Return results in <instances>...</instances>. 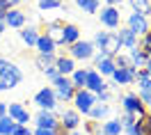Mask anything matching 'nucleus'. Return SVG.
I'll list each match as a JSON object with an SVG mask.
<instances>
[{
	"label": "nucleus",
	"mask_w": 151,
	"mask_h": 135,
	"mask_svg": "<svg viewBox=\"0 0 151 135\" xmlns=\"http://www.w3.org/2000/svg\"><path fill=\"white\" fill-rule=\"evenodd\" d=\"M108 115H110V106H108V103H94V108L89 110L87 117H92V121H101V119H105Z\"/></svg>",
	"instance_id": "bb28decb"
},
{
	"label": "nucleus",
	"mask_w": 151,
	"mask_h": 135,
	"mask_svg": "<svg viewBox=\"0 0 151 135\" xmlns=\"http://www.w3.org/2000/svg\"><path fill=\"white\" fill-rule=\"evenodd\" d=\"M60 126H62V131L69 133V131H78V126H80V115L76 112L73 108H66L60 112Z\"/></svg>",
	"instance_id": "9b49d317"
},
{
	"label": "nucleus",
	"mask_w": 151,
	"mask_h": 135,
	"mask_svg": "<svg viewBox=\"0 0 151 135\" xmlns=\"http://www.w3.org/2000/svg\"><path fill=\"white\" fill-rule=\"evenodd\" d=\"M94 53L96 48L92 41H76L73 46H69V57L71 60H92Z\"/></svg>",
	"instance_id": "0eeeda50"
},
{
	"label": "nucleus",
	"mask_w": 151,
	"mask_h": 135,
	"mask_svg": "<svg viewBox=\"0 0 151 135\" xmlns=\"http://www.w3.org/2000/svg\"><path fill=\"white\" fill-rule=\"evenodd\" d=\"M117 37H119V44H122V48H126V50H131V48H135L137 46V34L133 32L131 28H117Z\"/></svg>",
	"instance_id": "dca6fc26"
},
{
	"label": "nucleus",
	"mask_w": 151,
	"mask_h": 135,
	"mask_svg": "<svg viewBox=\"0 0 151 135\" xmlns=\"http://www.w3.org/2000/svg\"><path fill=\"white\" fill-rule=\"evenodd\" d=\"M32 135H57L55 131H48V128H35Z\"/></svg>",
	"instance_id": "58836bf2"
},
{
	"label": "nucleus",
	"mask_w": 151,
	"mask_h": 135,
	"mask_svg": "<svg viewBox=\"0 0 151 135\" xmlns=\"http://www.w3.org/2000/svg\"><path fill=\"white\" fill-rule=\"evenodd\" d=\"M35 48L39 50V55H55V44H53L46 34H39L37 46H35Z\"/></svg>",
	"instance_id": "393cba45"
},
{
	"label": "nucleus",
	"mask_w": 151,
	"mask_h": 135,
	"mask_svg": "<svg viewBox=\"0 0 151 135\" xmlns=\"http://www.w3.org/2000/svg\"><path fill=\"white\" fill-rule=\"evenodd\" d=\"M137 48L147 55V57H151V30L147 32V34H142L140 41H137Z\"/></svg>",
	"instance_id": "2f4dec72"
},
{
	"label": "nucleus",
	"mask_w": 151,
	"mask_h": 135,
	"mask_svg": "<svg viewBox=\"0 0 151 135\" xmlns=\"http://www.w3.org/2000/svg\"><path fill=\"white\" fill-rule=\"evenodd\" d=\"M124 0H105V7H119Z\"/></svg>",
	"instance_id": "37998d69"
},
{
	"label": "nucleus",
	"mask_w": 151,
	"mask_h": 135,
	"mask_svg": "<svg viewBox=\"0 0 151 135\" xmlns=\"http://www.w3.org/2000/svg\"><path fill=\"white\" fill-rule=\"evenodd\" d=\"M7 117L19 126H28L30 124V112H28V108L23 106V103H9V106H7Z\"/></svg>",
	"instance_id": "9d476101"
},
{
	"label": "nucleus",
	"mask_w": 151,
	"mask_h": 135,
	"mask_svg": "<svg viewBox=\"0 0 151 135\" xmlns=\"http://www.w3.org/2000/svg\"><path fill=\"white\" fill-rule=\"evenodd\" d=\"M55 69L60 76H71L76 71V62L69 55H60V57H55Z\"/></svg>",
	"instance_id": "aec40b11"
},
{
	"label": "nucleus",
	"mask_w": 151,
	"mask_h": 135,
	"mask_svg": "<svg viewBox=\"0 0 151 135\" xmlns=\"http://www.w3.org/2000/svg\"><path fill=\"white\" fill-rule=\"evenodd\" d=\"M112 85H131L133 80H135V69L133 67H126V69H114L112 76Z\"/></svg>",
	"instance_id": "f3484780"
},
{
	"label": "nucleus",
	"mask_w": 151,
	"mask_h": 135,
	"mask_svg": "<svg viewBox=\"0 0 151 135\" xmlns=\"http://www.w3.org/2000/svg\"><path fill=\"white\" fill-rule=\"evenodd\" d=\"M55 57L57 55H37V67L41 71H48V69L55 67Z\"/></svg>",
	"instance_id": "7c9ffc66"
},
{
	"label": "nucleus",
	"mask_w": 151,
	"mask_h": 135,
	"mask_svg": "<svg viewBox=\"0 0 151 135\" xmlns=\"http://www.w3.org/2000/svg\"><path fill=\"white\" fill-rule=\"evenodd\" d=\"M71 83H73L76 89H85V80H87V69H76L71 73Z\"/></svg>",
	"instance_id": "c756f323"
},
{
	"label": "nucleus",
	"mask_w": 151,
	"mask_h": 135,
	"mask_svg": "<svg viewBox=\"0 0 151 135\" xmlns=\"http://www.w3.org/2000/svg\"><path fill=\"white\" fill-rule=\"evenodd\" d=\"M53 92H55V98H57V103L60 101H73V94H76V87L73 83H71V78L69 76H57L55 80H53Z\"/></svg>",
	"instance_id": "7ed1b4c3"
},
{
	"label": "nucleus",
	"mask_w": 151,
	"mask_h": 135,
	"mask_svg": "<svg viewBox=\"0 0 151 135\" xmlns=\"http://www.w3.org/2000/svg\"><path fill=\"white\" fill-rule=\"evenodd\" d=\"M92 60H94V67H96L94 71H96L101 78H103V76H112L114 69H117V67H114V60L108 57V55H105V53H101V50H99V53H94V57H92Z\"/></svg>",
	"instance_id": "1a4fd4ad"
},
{
	"label": "nucleus",
	"mask_w": 151,
	"mask_h": 135,
	"mask_svg": "<svg viewBox=\"0 0 151 135\" xmlns=\"http://www.w3.org/2000/svg\"><path fill=\"white\" fill-rule=\"evenodd\" d=\"M5 30H7V25H5V21H0V37L5 34Z\"/></svg>",
	"instance_id": "49530a36"
},
{
	"label": "nucleus",
	"mask_w": 151,
	"mask_h": 135,
	"mask_svg": "<svg viewBox=\"0 0 151 135\" xmlns=\"http://www.w3.org/2000/svg\"><path fill=\"white\" fill-rule=\"evenodd\" d=\"M35 124H37V128H48V131H55L57 135H64V131H62V126H60V119L55 117V112L39 110L37 117H35Z\"/></svg>",
	"instance_id": "39448f33"
},
{
	"label": "nucleus",
	"mask_w": 151,
	"mask_h": 135,
	"mask_svg": "<svg viewBox=\"0 0 151 135\" xmlns=\"http://www.w3.org/2000/svg\"><path fill=\"white\" fill-rule=\"evenodd\" d=\"M128 5H131L133 14H140L144 19L151 16V0H128Z\"/></svg>",
	"instance_id": "5701e85b"
},
{
	"label": "nucleus",
	"mask_w": 151,
	"mask_h": 135,
	"mask_svg": "<svg viewBox=\"0 0 151 135\" xmlns=\"http://www.w3.org/2000/svg\"><path fill=\"white\" fill-rule=\"evenodd\" d=\"M101 135H124V126L119 121V117L117 119H105L101 124Z\"/></svg>",
	"instance_id": "4be33fe9"
},
{
	"label": "nucleus",
	"mask_w": 151,
	"mask_h": 135,
	"mask_svg": "<svg viewBox=\"0 0 151 135\" xmlns=\"http://www.w3.org/2000/svg\"><path fill=\"white\" fill-rule=\"evenodd\" d=\"M122 106H124V112H131V115H135V117H144L149 112L147 106L137 98V94H126V96H122Z\"/></svg>",
	"instance_id": "6e6552de"
},
{
	"label": "nucleus",
	"mask_w": 151,
	"mask_h": 135,
	"mask_svg": "<svg viewBox=\"0 0 151 135\" xmlns=\"http://www.w3.org/2000/svg\"><path fill=\"white\" fill-rule=\"evenodd\" d=\"M126 28H131L137 37H142V34H147V32L151 30V25H149V19H144V16H140V14H131Z\"/></svg>",
	"instance_id": "2eb2a0df"
},
{
	"label": "nucleus",
	"mask_w": 151,
	"mask_h": 135,
	"mask_svg": "<svg viewBox=\"0 0 151 135\" xmlns=\"http://www.w3.org/2000/svg\"><path fill=\"white\" fill-rule=\"evenodd\" d=\"M110 101V92L105 89V92H101V94H96V103H108Z\"/></svg>",
	"instance_id": "4c0bfd02"
},
{
	"label": "nucleus",
	"mask_w": 151,
	"mask_h": 135,
	"mask_svg": "<svg viewBox=\"0 0 151 135\" xmlns=\"http://www.w3.org/2000/svg\"><path fill=\"white\" fill-rule=\"evenodd\" d=\"M35 106H39V110H48V112L55 110V108H57V98H55L53 87H44V89H39L37 94H35Z\"/></svg>",
	"instance_id": "423d86ee"
},
{
	"label": "nucleus",
	"mask_w": 151,
	"mask_h": 135,
	"mask_svg": "<svg viewBox=\"0 0 151 135\" xmlns=\"http://www.w3.org/2000/svg\"><path fill=\"white\" fill-rule=\"evenodd\" d=\"M128 60H131V67L137 71V69H144V64H147V60H149V57H147L137 46H135V48L128 50Z\"/></svg>",
	"instance_id": "b1692460"
},
{
	"label": "nucleus",
	"mask_w": 151,
	"mask_h": 135,
	"mask_svg": "<svg viewBox=\"0 0 151 135\" xmlns=\"http://www.w3.org/2000/svg\"><path fill=\"white\" fill-rule=\"evenodd\" d=\"M114 67L117 69H126V67H131V60H128V55H122V53H119V55H114Z\"/></svg>",
	"instance_id": "f704fd0d"
},
{
	"label": "nucleus",
	"mask_w": 151,
	"mask_h": 135,
	"mask_svg": "<svg viewBox=\"0 0 151 135\" xmlns=\"http://www.w3.org/2000/svg\"><path fill=\"white\" fill-rule=\"evenodd\" d=\"M133 83H137V92H151V76H147L144 69L135 71V80Z\"/></svg>",
	"instance_id": "a878e982"
},
{
	"label": "nucleus",
	"mask_w": 151,
	"mask_h": 135,
	"mask_svg": "<svg viewBox=\"0 0 151 135\" xmlns=\"http://www.w3.org/2000/svg\"><path fill=\"white\" fill-rule=\"evenodd\" d=\"M85 89H87V92H92V94H101V92H105V89H108V83H105L103 78L96 73L94 69H87Z\"/></svg>",
	"instance_id": "ddd939ff"
},
{
	"label": "nucleus",
	"mask_w": 151,
	"mask_h": 135,
	"mask_svg": "<svg viewBox=\"0 0 151 135\" xmlns=\"http://www.w3.org/2000/svg\"><path fill=\"white\" fill-rule=\"evenodd\" d=\"M137 98L144 106H151V92H137Z\"/></svg>",
	"instance_id": "e433bc0d"
},
{
	"label": "nucleus",
	"mask_w": 151,
	"mask_h": 135,
	"mask_svg": "<svg viewBox=\"0 0 151 135\" xmlns=\"http://www.w3.org/2000/svg\"><path fill=\"white\" fill-rule=\"evenodd\" d=\"M94 48L105 53L108 57H114V55H119V50H122V44H119V37H117V32H96L94 37Z\"/></svg>",
	"instance_id": "f03ea898"
},
{
	"label": "nucleus",
	"mask_w": 151,
	"mask_h": 135,
	"mask_svg": "<svg viewBox=\"0 0 151 135\" xmlns=\"http://www.w3.org/2000/svg\"><path fill=\"white\" fill-rule=\"evenodd\" d=\"M62 32H64V23L62 21H50L46 23V37L55 44V46H62Z\"/></svg>",
	"instance_id": "a211bd4d"
},
{
	"label": "nucleus",
	"mask_w": 151,
	"mask_h": 135,
	"mask_svg": "<svg viewBox=\"0 0 151 135\" xmlns=\"http://www.w3.org/2000/svg\"><path fill=\"white\" fill-rule=\"evenodd\" d=\"M23 80V71H21L14 62L0 57V92H9Z\"/></svg>",
	"instance_id": "f257e3e1"
},
{
	"label": "nucleus",
	"mask_w": 151,
	"mask_h": 135,
	"mask_svg": "<svg viewBox=\"0 0 151 135\" xmlns=\"http://www.w3.org/2000/svg\"><path fill=\"white\" fill-rule=\"evenodd\" d=\"M64 135H85V133H80V131H69V133H64Z\"/></svg>",
	"instance_id": "09e8293b"
},
{
	"label": "nucleus",
	"mask_w": 151,
	"mask_h": 135,
	"mask_svg": "<svg viewBox=\"0 0 151 135\" xmlns=\"http://www.w3.org/2000/svg\"><path fill=\"white\" fill-rule=\"evenodd\" d=\"M25 11L23 9H16V7H12L7 14H5V25L7 28H14V30H21L25 28Z\"/></svg>",
	"instance_id": "4468645a"
},
{
	"label": "nucleus",
	"mask_w": 151,
	"mask_h": 135,
	"mask_svg": "<svg viewBox=\"0 0 151 135\" xmlns=\"http://www.w3.org/2000/svg\"><path fill=\"white\" fill-rule=\"evenodd\" d=\"M9 135H32V131H30V126H14V128H12V133Z\"/></svg>",
	"instance_id": "c9c22d12"
},
{
	"label": "nucleus",
	"mask_w": 151,
	"mask_h": 135,
	"mask_svg": "<svg viewBox=\"0 0 151 135\" xmlns=\"http://www.w3.org/2000/svg\"><path fill=\"white\" fill-rule=\"evenodd\" d=\"M44 73H46V78H48V80H50V83H53V80H55V78L60 76V73H57V69H55V67H53V69H48V71H44Z\"/></svg>",
	"instance_id": "ea45409f"
},
{
	"label": "nucleus",
	"mask_w": 151,
	"mask_h": 135,
	"mask_svg": "<svg viewBox=\"0 0 151 135\" xmlns=\"http://www.w3.org/2000/svg\"><path fill=\"white\" fill-rule=\"evenodd\" d=\"M14 126H16V124H14V121H12V119H9L7 115H5L2 119H0V135H9Z\"/></svg>",
	"instance_id": "72a5a7b5"
},
{
	"label": "nucleus",
	"mask_w": 151,
	"mask_h": 135,
	"mask_svg": "<svg viewBox=\"0 0 151 135\" xmlns=\"http://www.w3.org/2000/svg\"><path fill=\"white\" fill-rule=\"evenodd\" d=\"M76 41H80V28L73 23H64V32H62V46H73Z\"/></svg>",
	"instance_id": "6ab92c4d"
},
{
	"label": "nucleus",
	"mask_w": 151,
	"mask_h": 135,
	"mask_svg": "<svg viewBox=\"0 0 151 135\" xmlns=\"http://www.w3.org/2000/svg\"><path fill=\"white\" fill-rule=\"evenodd\" d=\"M37 7L41 11H48V9H60L62 7V0H37Z\"/></svg>",
	"instance_id": "473e14b6"
},
{
	"label": "nucleus",
	"mask_w": 151,
	"mask_h": 135,
	"mask_svg": "<svg viewBox=\"0 0 151 135\" xmlns=\"http://www.w3.org/2000/svg\"><path fill=\"white\" fill-rule=\"evenodd\" d=\"M21 34V41L28 46V48H32V46H37V39H39V30L35 28V25H25V28L19 30Z\"/></svg>",
	"instance_id": "412c9836"
},
{
	"label": "nucleus",
	"mask_w": 151,
	"mask_h": 135,
	"mask_svg": "<svg viewBox=\"0 0 151 135\" xmlns=\"http://www.w3.org/2000/svg\"><path fill=\"white\" fill-rule=\"evenodd\" d=\"M101 14V23L110 30H117L122 25V14H119V7H103L99 11Z\"/></svg>",
	"instance_id": "f8f14e48"
},
{
	"label": "nucleus",
	"mask_w": 151,
	"mask_h": 135,
	"mask_svg": "<svg viewBox=\"0 0 151 135\" xmlns=\"http://www.w3.org/2000/svg\"><path fill=\"white\" fill-rule=\"evenodd\" d=\"M12 9V5H9V0H0V14H7V11Z\"/></svg>",
	"instance_id": "a19ab883"
},
{
	"label": "nucleus",
	"mask_w": 151,
	"mask_h": 135,
	"mask_svg": "<svg viewBox=\"0 0 151 135\" xmlns=\"http://www.w3.org/2000/svg\"><path fill=\"white\" fill-rule=\"evenodd\" d=\"M124 133H126V135H137V131H135V124H131V126H124Z\"/></svg>",
	"instance_id": "79ce46f5"
},
{
	"label": "nucleus",
	"mask_w": 151,
	"mask_h": 135,
	"mask_svg": "<svg viewBox=\"0 0 151 135\" xmlns=\"http://www.w3.org/2000/svg\"><path fill=\"white\" fill-rule=\"evenodd\" d=\"M5 115H7V103H2V101H0V119H2Z\"/></svg>",
	"instance_id": "c03bdc74"
},
{
	"label": "nucleus",
	"mask_w": 151,
	"mask_h": 135,
	"mask_svg": "<svg viewBox=\"0 0 151 135\" xmlns=\"http://www.w3.org/2000/svg\"><path fill=\"white\" fill-rule=\"evenodd\" d=\"M21 2H25V0H9V5H12V7H16V5H21Z\"/></svg>",
	"instance_id": "de8ad7c7"
},
{
	"label": "nucleus",
	"mask_w": 151,
	"mask_h": 135,
	"mask_svg": "<svg viewBox=\"0 0 151 135\" xmlns=\"http://www.w3.org/2000/svg\"><path fill=\"white\" fill-rule=\"evenodd\" d=\"M135 131H137V135H151V115L149 112L144 117L135 119Z\"/></svg>",
	"instance_id": "cd10ccee"
},
{
	"label": "nucleus",
	"mask_w": 151,
	"mask_h": 135,
	"mask_svg": "<svg viewBox=\"0 0 151 135\" xmlns=\"http://www.w3.org/2000/svg\"><path fill=\"white\" fill-rule=\"evenodd\" d=\"M73 103H76V112L80 115H89V110L94 108L96 103V94H92V92H87V89H76V94H73Z\"/></svg>",
	"instance_id": "20e7f679"
},
{
	"label": "nucleus",
	"mask_w": 151,
	"mask_h": 135,
	"mask_svg": "<svg viewBox=\"0 0 151 135\" xmlns=\"http://www.w3.org/2000/svg\"><path fill=\"white\" fill-rule=\"evenodd\" d=\"M144 71H147V76H151V57L147 60V64H144Z\"/></svg>",
	"instance_id": "a18cd8bd"
},
{
	"label": "nucleus",
	"mask_w": 151,
	"mask_h": 135,
	"mask_svg": "<svg viewBox=\"0 0 151 135\" xmlns=\"http://www.w3.org/2000/svg\"><path fill=\"white\" fill-rule=\"evenodd\" d=\"M76 7L83 9L85 14H96L101 7V0H76Z\"/></svg>",
	"instance_id": "c85d7f7f"
}]
</instances>
